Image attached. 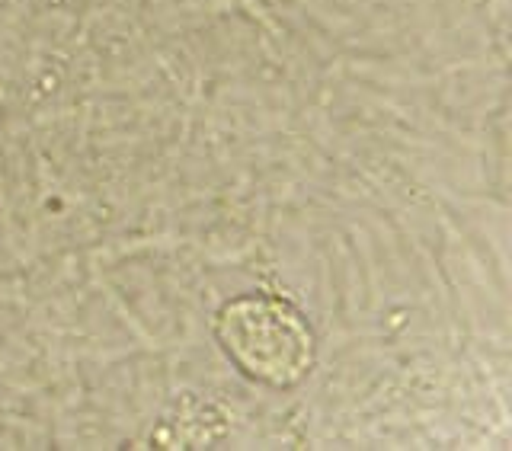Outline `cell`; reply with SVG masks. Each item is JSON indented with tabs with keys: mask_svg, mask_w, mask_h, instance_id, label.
<instances>
[{
	"mask_svg": "<svg viewBox=\"0 0 512 451\" xmlns=\"http://www.w3.org/2000/svg\"><path fill=\"white\" fill-rule=\"evenodd\" d=\"M218 340L240 372L272 388L301 381L314 359L311 327L292 304L272 295H244L224 304Z\"/></svg>",
	"mask_w": 512,
	"mask_h": 451,
	"instance_id": "cell-1",
	"label": "cell"
}]
</instances>
